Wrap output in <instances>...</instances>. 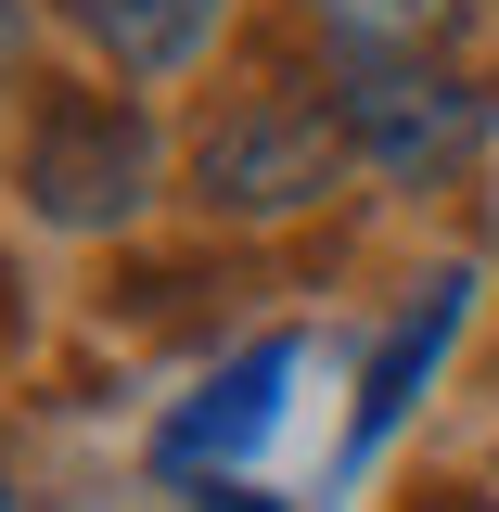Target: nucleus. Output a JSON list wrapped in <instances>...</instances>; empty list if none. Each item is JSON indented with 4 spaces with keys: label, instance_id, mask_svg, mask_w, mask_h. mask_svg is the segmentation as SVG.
Instances as JSON below:
<instances>
[{
    "label": "nucleus",
    "instance_id": "nucleus-11",
    "mask_svg": "<svg viewBox=\"0 0 499 512\" xmlns=\"http://www.w3.org/2000/svg\"><path fill=\"white\" fill-rule=\"evenodd\" d=\"M0 512H13V487H0Z\"/></svg>",
    "mask_w": 499,
    "mask_h": 512
},
{
    "label": "nucleus",
    "instance_id": "nucleus-3",
    "mask_svg": "<svg viewBox=\"0 0 499 512\" xmlns=\"http://www.w3.org/2000/svg\"><path fill=\"white\" fill-rule=\"evenodd\" d=\"M333 103H346V141H359V167H384V180H448V167L487 141V90H474V77H448L436 52L333 64Z\"/></svg>",
    "mask_w": 499,
    "mask_h": 512
},
{
    "label": "nucleus",
    "instance_id": "nucleus-1",
    "mask_svg": "<svg viewBox=\"0 0 499 512\" xmlns=\"http://www.w3.org/2000/svg\"><path fill=\"white\" fill-rule=\"evenodd\" d=\"M346 154H359V141H346V103H333L320 77H256V90H231L218 128L192 141V205L269 231V218H308Z\"/></svg>",
    "mask_w": 499,
    "mask_h": 512
},
{
    "label": "nucleus",
    "instance_id": "nucleus-4",
    "mask_svg": "<svg viewBox=\"0 0 499 512\" xmlns=\"http://www.w3.org/2000/svg\"><path fill=\"white\" fill-rule=\"evenodd\" d=\"M295 372H308V346H295V333H256L244 359H231V372H218V384L180 410V423L154 436V461H167V474H218V487H231L256 448H269V423H282Z\"/></svg>",
    "mask_w": 499,
    "mask_h": 512
},
{
    "label": "nucleus",
    "instance_id": "nucleus-6",
    "mask_svg": "<svg viewBox=\"0 0 499 512\" xmlns=\"http://www.w3.org/2000/svg\"><path fill=\"white\" fill-rule=\"evenodd\" d=\"M52 13H64V39L103 52L116 77H180V64H205L231 0H52Z\"/></svg>",
    "mask_w": 499,
    "mask_h": 512
},
{
    "label": "nucleus",
    "instance_id": "nucleus-2",
    "mask_svg": "<svg viewBox=\"0 0 499 512\" xmlns=\"http://www.w3.org/2000/svg\"><path fill=\"white\" fill-rule=\"evenodd\" d=\"M154 167H167V141L141 116V90H90V77L39 90L26 103V141H13V192L52 231H128L154 205Z\"/></svg>",
    "mask_w": 499,
    "mask_h": 512
},
{
    "label": "nucleus",
    "instance_id": "nucleus-9",
    "mask_svg": "<svg viewBox=\"0 0 499 512\" xmlns=\"http://www.w3.org/2000/svg\"><path fill=\"white\" fill-rule=\"evenodd\" d=\"M205 512H282V500H256V487H218V500H205Z\"/></svg>",
    "mask_w": 499,
    "mask_h": 512
},
{
    "label": "nucleus",
    "instance_id": "nucleus-5",
    "mask_svg": "<svg viewBox=\"0 0 499 512\" xmlns=\"http://www.w3.org/2000/svg\"><path fill=\"white\" fill-rule=\"evenodd\" d=\"M461 308H474V269H436V282H423V308H410V320L372 346V372H359V410H346V474H359V461H372V448L410 423V397L436 384V359H448V333H461Z\"/></svg>",
    "mask_w": 499,
    "mask_h": 512
},
{
    "label": "nucleus",
    "instance_id": "nucleus-10",
    "mask_svg": "<svg viewBox=\"0 0 499 512\" xmlns=\"http://www.w3.org/2000/svg\"><path fill=\"white\" fill-rule=\"evenodd\" d=\"M436 512H499V500H436Z\"/></svg>",
    "mask_w": 499,
    "mask_h": 512
},
{
    "label": "nucleus",
    "instance_id": "nucleus-8",
    "mask_svg": "<svg viewBox=\"0 0 499 512\" xmlns=\"http://www.w3.org/2000/svg\"><path fill=\"white\" fill-rule=\"evenodd\" d=\"M13 52H26V0H0V77H13Z\"/></svg>",
    "mask_w": 499,
    "mask_h": 512
},
{
    "label": "nucleus",
    "instance_id": "nucleus-7",
    "mask_svg": "<svg viewBox=\"0 0 499 512\" xmlns=\"http://www.w3.org/2000/svg\"><path fill=\"white\" fill-rule=\"evenodd\" d=\"M333 64H397V52H436L448 26H461V0H308Z\"/></svg>",
    "mask_w": 499,
    "mask_h": 512
}]
</instances>
